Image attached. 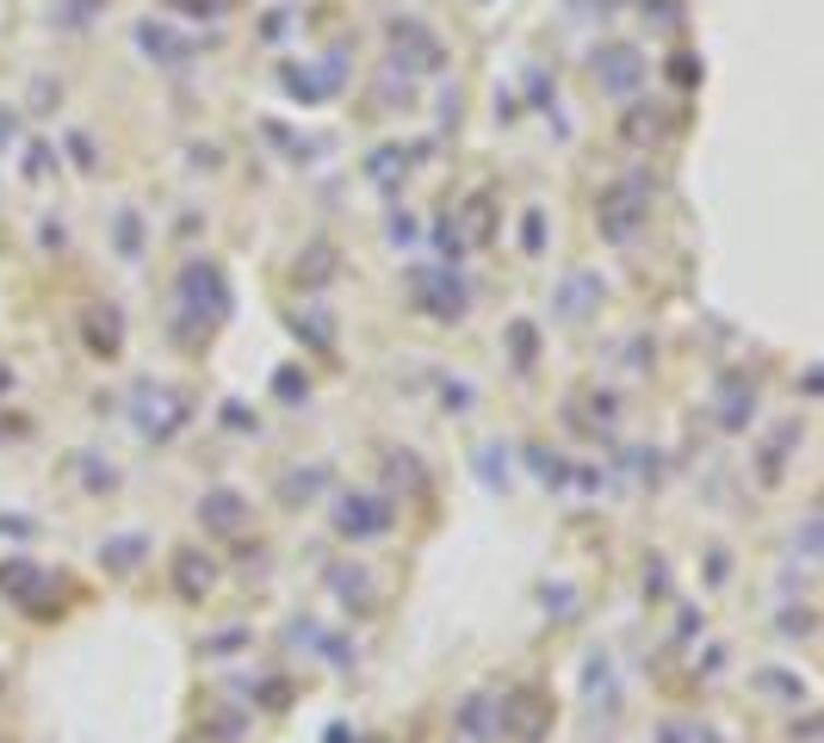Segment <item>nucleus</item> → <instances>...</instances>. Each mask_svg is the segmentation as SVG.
Returning <instances> with one entry per match:
<instances>
[{
  "label": "nucleus",
  "mask_w": 824,
  "mask_h": 743,
  "mask_svg": "<svg viewBox=\"0 0 824 743\" xmlns=\"http://www.w3.org/2000/svg\"><path fill=\"white\" fill-rule=\"evenodd\" d=\"M180 298H187V304H199L205 316H212V323H224V316H230V291H224L217 267H205V261L180 273Z\"/></svg>",
  "instance_id": "obj_1"
},
{
  "label": "nucleus",
  "mask_w": 824,
  "mask_h": 743,
  "mask_svg": "<svg viewBox=\"0 0 824 743\" xmlns=\"http://www.w3.org/2000/svg\"><path fill=\"white\" fill-rule=\"evenodd\" d=\"M601 69H613L608 87H638V57H633V50H608V57H601Z\"/></svg>",
  "instance_id": "obj_2"
}]
</instances>
